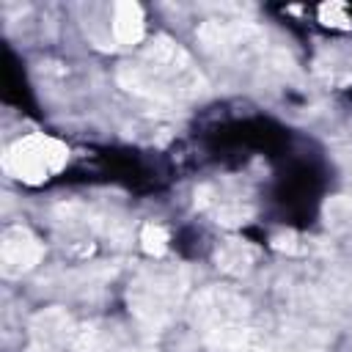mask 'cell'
I'll use <instances>...</instances> for the list:
<instances>
[{
    "label": "cell",
    "mask_w": 352,
    "mask_h": 352,
    "mask_svg": "<svg viewBox=\"0 0 352 352\" xmlns=\"http://www.w3.org/2000/svg\"><path fill=\"white\" fill-rule=\"evenodd\" d=\"M118 82L132 96L154 104L195 102L209 94L204 72L192 63L190 52L170 36H154L138 60H124L118 66Z\"/></svg>",
    "instance_id": "cell-1"
},
{
    "label": "cell",
    "mask_w": 352,
    "mask_h": 352,
    "mask_svg": "<svg viewBox=\"0 0 352 352\" xmlns=\"http://www.w3.org/2000/svg\"><path fill=\"white\" fill-rule=\"evenodd\" d=\"M195 38L212 58L256 69L261 74H286L294 69L286 50H280L270 33L242 19H206L198 25Z\"/></svg>",
    "instance_id": "cell-2"
},
{
    "label": "cell",
    "mask_w": 352,
    "mask_h": 352,
    "mask_svg": "<svg viewBox=\"0 0 352 352\" xmlns=\"http://www.w3.org/2000/svg\"><path fill=\"white\" fill-rule=\"evenodd\" d=\"M187 286L190 278L182 264H148L129 283V311L146 327H165L182 308Z\"/></svg>",
    "instance_id": "cell-3"
},
{
    "label": "cell",
    "mask_w": 352,
    "mask_h": 352,
    "mask_svg": "<svg viewBox=\"0 0 352 352\" xmlns=\"http://www.w3.org/2000/svg\"><path fill=\"white\" fill-rule=\"evenodd\" d=\"M66 160H69V148L60 140L47 135H28L6 148L3 168L25 184H44L66 165Z\"/></svg>",
    "instance_id": "cell-4"
},
{
    "label": "cell",
    "mask_w": 352,
    "mask_h": 352,
    "mask_svg": "<svg viewBox=\"0 0 352 352\" xmlns=\"http://www.w3.org/2000/svg\"><path fill=\"white\" fill-rule=\"evenodd\" d=\"M190 316L201 336L234 324H248L250 319V302L242 292L228 289V286H206L204 292L195 294Z\"/></svg>",
    "instance_id": "cell-5"
},
{
    "label": "cell",
    "mask_w": 352,
    "mask_h": 352,
    "mask_svg": "<svg viewBox=\"0 0 352 352\" xmlns=\"http://www.w3.org/2000/svg\"><path fill=\"white\" fill-rule=\"evenodd\" d=\"M28 330L33 352H72L80 322L63 308H44L30 319Z\"/></svg>",
    "instance_id": "cell-6"
},
{
    "label": "cell",
    "mask_w": 352,
    "mask_h": 352,
    "mask_svg": "<svg viewBox=\"0 0 352 352\" xmlns=\"http://www.w3.org/2000/svg\"><path fill=\"white\" fill-rule=\"evenodd\" d=\"M44 256L41 239L28 226H8L0 234V272L3 278H22Z\"/></svg>",
    "instance_id": "cell-7"
},
{
    "label": "cell",
    "mask_w": 352,
    "mask_h": 352,
    "mask_svg": "<svg viewBox=\"0 0 352 352\" xmlns=\"http://www.w3.org/2000/svg\"><path fill=\"white\" fill-rule=\"evenodd\" d=\"M195 206L204 209L217 226H226V228H239L250 223L256 214V206L248 198L231 195L217 184H201L195 190Z\"/></svg>",
    "instance_id": "cell-8"
},
{
    "label": "cell",
    "mask_w": 352,
    "mask_h": 352,
    "mask_svg": "<svg viewBox=\"0 0 352 352\" xmlns=\"http://www.w3.org/2000/svg\"><path fill=\"white\" fill-rule=\"evenodd\" d=\"M258 256H261V250L256 245H250L245 239H236V236L223 239L212 253L217 270L226 272V275H234V278L250 275L256 270V264H258Z\"/></svg>",
    "instance_id": "cell-9"
},
{
    "label": "cell",
    "mask_w": 352,
    "mask_h": 352,
    "mask_svg": "<svg viewBox=\"0 0 352 352\" xmlns=\"http://www.w3.org/2000/svg\"><path fill=\"white\" fill-rule=\"evenodd\" d=\"M314 74L333 88L352 82V47H324L314 60Z\"/></svg>",
    "instance_id": "cell-10"
},
{
    "label": "cell",
    "mask_w": 352,
    "mask_h": 352,
    "mask_svg": "<svg viewBox=\"0 0 352 352\" xmlns=\"http://www.w3.org/2000/svg\"><path fill=\"white\" fill-rule=\"evenodd\" d=\"M143 8L132 0H121L113 8V36L124 47H135L143 38Z\"/></svg>",
    "instance_id": "cell-11"
},
{
    "label": "cell",
    "mask_w": 352,
    "mask_h": 352,
    "mask_svg": "<svg viewBox=\"0 0 352 352\" xmlns=\"http://www.w3.org/2000/svg\"><path fill=\"white\" fill-rule=\"evenodd\" d=\"M140 248H143L148 256H154V258L165 256V250H168V231H165V226H160V223H146V226L140 228Z\"/></svg>",
    "instance_id": "cell-12"
},
{
    "label": "cell",
    "mask_w": 352,
    "mask_h": 352,
    "mask_svg": "<svg viewBox=\"0 0 352 352\" xmlns=\"http://www.w3.org/2000/svg\"><path fill=\"white\" fill-rule=\"evenodd\" d=\"M319 14H322V22H324V25H333V28H346V25H349V16H346L344 6H338V3L322 6Z\"/></svg>",
    "instance_id": "cell-13"
},
{
    "label": "cell",
    "mask_w": 352,
    "mask_h": 352,
    "mask_svg": "<svg viewBox=\"0 0 352 352\" xmlns=\"http://www.w3.org/2000/svg\"><path fill=\"white\" fill-rule=\"evenodd\" d=\"M272 248L275 250H283V253H300L302 248H300V236L294 234V231H278V234H272Z\"/></svg>",
    "instance_id": "cell-14"
}]
</instances>
